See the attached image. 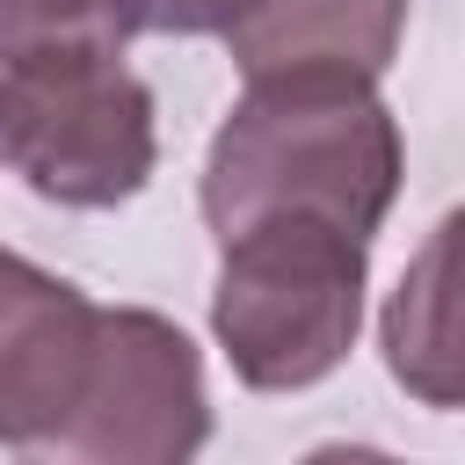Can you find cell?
Instances as JSON below:
<instances>
[{"label":"cell","mask_w":465,"mask_h":465,"mask_svg":"<svg viewBox=\"0 0 465 465\" xmlns=\"http://www.w3.org/2000/svg\"><path fill=\"white\" fill-rule=\"evenodd\" d=\"M385 378L436 414L465 407V211H443L436 232L400 269L385 312H378Z\"/></svg>","instance_id":"6"},{"label":"cell","mask_w":465,"mask_h":465,"mask_svg":"<svg viewBox=\"0 0 465 465\" xmlns=\"http://www.w3.org/2000/svg\"><path fill=\"white\" fill-rule=\"evenodd\" d=\"M145 29V0H0V65L44 51H124Z\"/></svg>","instance_id":"8"},{"label":"cell","mask_w":465,"mask_h":465,"mask_svg":"<svg viewBox=\"0 0 465 465\" xmlns=\"http://www.w3.org/2000/svg\"><path fill=\"white\" fill-rule=\"evenodd\" d=\"M407 0H269L225 36L247 80L262 73H363L378 80L400 51Z\"/></svg>","instance_id":"7"},{"label":"cell","mask_w":465,"mask_h":465,"mask_svg":"<svg viewBox=\"0 0 465 465\" xmlns=\"http://www.w3.org/2000/svg\"><path fill=\"white\" fill-rule=\"evenodd\" d=\"M262 7L269 0H145V29L153 36H232Z\"/></svg>","instance_id":"9"},{"label":"cell","mask_w":465,"mask_h":465,"mask_svg":"<svg viewBox=\"0 0 465 465\" xmlns=\"http://www.w3.org/2000/svg\"><path fill=\"white\" fill-rule=\"evenodd\" d=\"M371 240L334 218H254L218 240L211 334L247 392H305L356 349Z\"/></svg>","instance_id":"2"},{"label":"cell","mask_w":465,"mask_h":465,"mask_svg":"<svg viewBox=\"0 0 465 465\" xmlns=\"http://www.w3.org/2000/svg\"><path fill=\"white\" fill-rule=\"evenodd\" d=\"M0 167L58 211H116L160 167L153 87L124 51H44L0 65Z\"/></svg>","instance_id":"3"},{"label":"cell","mask_w":465,"mask_h":465,"mask_svg":"<svg viewBox=\"0 0 465 465\" xmlns=\"http://www.w3.org/2000/svg\"><path fill=\"white\" fill-rule=\"evenodd\" d=\"M400 124L363 73H262L203 153L211 240L254 218H334L378 232L400 196Z\"/></svg>","instance_id":"1"},{"label":"cell","mask_w":465,"mask_h":465,"mask_svg":"<svg viewBox=\"0 0 465 465\" xmlns=\"http://www.w3.org/2000/svg\"><path fill=\"white\" fill-rule=\"evenodd\" d=\"M211 436L203 400V356L196 341L145 312V305H102L87 378L73 392V414L51 429L36 458L65 465H182Z\"/></svg>","instance_id":"4"},{"label":"cell","mask_w":465,"mask_h":465,"mask_svg":"<svg viewBox=\"0 0 465 465\" xmlns=\"http://www.w3.org/2000/svg\"><path fill=\"white\" fill-rule=\"evenodd\" d=\"M94 298L29 254L0 247V443L44 450L51 429L73 414V392L87 378L94 349Z\"/></svg>","instance_id":"5"}]
</instances>
